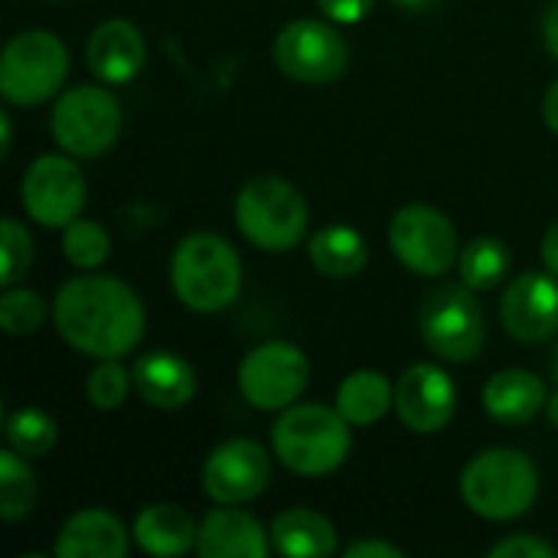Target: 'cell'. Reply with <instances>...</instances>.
I'll use <instances>...</instances> for the list:
<instances>
[{
  "mask_svg": "<svg viewBox=\"0 0 558 558\" xmlns=\"http://www.w3.org/2000/svg\"><path fill=\"white\" fill-rule=\"evenodd\" d=\"M458 412V386L435 363H412L396 379V415L415 435H438Z\"/></svg>",
  "mask_w": 558,
  "mask_h": 558,
  "instance_id": "5bb4252c",
  "label": "cell"
},
{
  "mask_svg": "<svg viewBox=\"0 0 558 558\" xmlns=\"http://www.w3.org/2000/svg\"><path fill=\"white\" fill-rule=\"evenodd\" d=\"M39 497L36 474L29 468V458L13 451L10 445L0 451V520L20 523L33 513Z\"/></svg>",
  "mask_w": 558,
  "mask_h": 558,
  "instance_id": "d4e9b609",
  "label": "cell"
},
{
  "mask_svg": "<svg viewBox=\"0 0 558 558\" xmlns=\"http://www.w3.org/2000/svg\"><path fill=\"white\" fill-rule=\"evenodd\" d=\"M128 546L131 539L124 523L111 510L88 507L62 523L52 553L59 558H124Z\"/></svg>",
  "mask_w": 558,
  "mask_h": 558,
  "instance_id": "d6986e66",
  "label": "cell"
},
{
  "mask_svg": "<svg viewBox=\"0 0 558 558\" xmlns=\"http://www.w3.org/2000/svg\"><path fill=\"white\" fill-rule=\"evenodd\" d=\"M317 7L324 10V16L330 23H340V26H353L360 20H366L376 7V0H317Z\"/></svg>",
  "mask_w": 558,
  "mask_h": 558,
  "instance_id": "d6a6232c",
  "label": "cell"
},
{
  "mask_svg": "<svg viewBox=\"0 0 558 558\" xmlns=\"http://www.w3.org/2000/svg\"><path fill=\"white\" fill-rule=\"evenodd\" d=\"M481 402H484V412L490 422L513 428V425H526L539 412H546L549 392H546V383L533 369L510 366L487 379Z\"/></svg>",
  "mask_w": 558,
  "mask_h": 558,
  "instance_id": "ffe728a7",
  "label": "cell"
},
{
  "mask_svg": "<svg viewBox=\"0 0 558 558\" xmlns=\"http://www.w3.org/2000/svg\"><path fill=\"white\" fill-rule=\"evenodd\" d=\"M271 549L268 530L245 510L219 504L199 520L196 556L199 558H265Z\"/></svg>",
  "mask_w": 558,
  "mask_h": 558,
  "instance_id": "e0dca14e",
  "label": "cell"
},
{
  "mask_svg": "<svg viewBox=\"0 0 558 558\" xmlns=\"http://www.w3.org/2000/svg\"><path fill=\"white\" fill-rule=\"evenodd\" d=\"M389 248L418 278H441L461 255L454 222L428 203H409L389 219Z\"/></svg>",
  "mask_w": 558,
  "mask_h": 558,
  "instance_id": "9c48e42d",
  "label": "cell"
},
{
  "mask_svg": "<svg viewBox=\"0 0 558 558\" xmlns=\"http://www.w3.org/2000/svg\"><path fill=\"white\" fill-rule=\"evenodd\" d=\"M347 558H405V549H399L396 543H386V539H360V543H350L343 549Z\"/></svg>",
  "mask_w": 558,
  "mask_h": 558,
  "instance_id": "836d02e7",
  "label": "cell"
},
{
  "mask_svg": "<svg viewBox=\"0 0 558 558\" xmlns=\"http://www.w3.org/2000/svg\"><path fill=\"white\" fill-rule=\"evenodd\" d=\"M271 549L284 558H327L337 553L333 523L307 507H291L278 513L268 526Z\"/></svg>",
  "mask_w": 558,
  "mask_h": 558,
  "instance_id": "7402d4cb",
  "label": "cell"
},
{
  "mask_svg": "<svg viewBox=\"0 0 558 558\" xmlns=\"http://www.w3.org/2000/svg\"><path fill=\"white\" fill-rule=\"evenodd\" d=\"M546 418H549L553 428H558V389L549 396V402H546Z\"/></svg>",
  "mask_w": 558,
  "mask_h": 558,
  "instance_id": "ab89813d",
  "label": "cell"
},
{
  "mask_svg": "<svg viewBox=\"0 0 558 558\" xmlns=\"http://www.w3.org/2000/svg\"><path fill=\"white\" fill-rule=\"evenodd\" d=\"M0 258H3V268H0L3 288H13L16 281H23L33 265V235L16 216H3L0 222Z\"/></svg>",
  "mask_w": 558,
  "mask_h": 558,
  "instance_id": "4dcf8cb0",
  "label": "cell"
},
{
  "mask_svg": "<svg viewBox=\"0 0 558 558\" xmlns=\"http://www.w3.org/2000/svg\"><path fill=\"white\" fill-rule=\"evenodd\" d=\"M10 147H13V121H10V114L3 111V114H0V154L7 157Z\"/></svg>",
  "mask_w": 558,
  "mask_h": 558,
  "instance_id": "f35d334b",
  "label": "cell"
},
{
  "mask_svg": "<svg viewBox=\"0 0 558 558\" xmlns=\"http://www.w3.org/2000/svg\"><path fill=\"white\" fill-rule=\"evenodd\" d=\"M549 373H553L549 379H553V383H556V386H558V347H556V353H553V363H549Z\"/></svg>",
  "mask_w": 558,
  "mask_h": 558,
  "instance_id": "60d3db41",
  "label": "cell"
},
{
  "mask_svg": "<svg viewBox=\"0 0 558 558\" xmlns=\"http://www.w3.org/2000/svg\"><path fill=\"white\" fill-rule=\"evenodd\" d=\"M539 33H543V46H546V52H549V56L558 62V0H553V3L543 10Z\"/></svg>",
  "mask_w": 558,
  "mask_h": 558,
  "instance_id": "e575fe53",
  "label": "cell"
},
{
  "mask_svg": "<svg viewBox=\"0 0 558 558\" xmlns=\"http://www.w3.org/2000/svg\"><path fill=\"white\" fill-rule=\"evenodd\" d=\"M307 258L324 278L347 281V278H356L366 268L369 248H366V239L360 235V229H353V226H324L307 239Z\"/></svg>",
  "mask_w": 558,
  "mask_h": 558,
  "instance_id": "cb8c5ba5",
  "label": "cell"
},
{
  "mask_svg": "<svg viewBox=\"0 0 558 558\" xmlns=\"http://www.w3.org/2000/svg\"><path fill=\"white\" fill-rule=\"evenodd\" d=\"M46 324V301L29 288H7L0 298V327L10 337L36 333Z\"/></svg>",
  "mask_w": 558,
  "mask_h": 558,
  "instance_id": "f546056e",
  "label": "cell"
},
{
  "mask_svg": "<svg viewBox=\"0 0 558 558\" xmlns=\"http://www.w3.org/2000/svg\"><path fill=\"white\" fill-rule=\"evenodd\" d=\"M418 337L445 363H471L487 343V317L464 281L432 288L418 304Z\"/></svg>",
  "mask_w": 558,
  "mask_h": 558,
  "instance_id": "8992f818",
  "label": "cell"
},
{
  "mask_svg": "<svg viewBox=\"0 0 558 558\" xmlns=\"http://www.w3.org/2000/svg\"><path fill=\"white\" fill-rule=\"evenodd\" d=\"M490 558H558V546L536 533H513L487 549Z\"/></svg>",
  "mask_w": 558,
  "mask_h": 558,
  "instance_id": "1f68e13d",
  "label": "cell"
},
{
  "mask_svg": "<svg viewBox=\"0 0 558 558\" xmlns=\"http://www.w3.org/2000/svg\"><path fill=\"white\" fill-rule=\"evenodd\" d=\"M124 111L111 88L101 85H72L56 95L49 131L59 150L75 160H95L111 150L121 137Z\"/></svg>",
  "mask_w": 558,
  "mask_h": 558,
  "instance_id": "ba28073f",
  "label": "cell"
},
{
  "mask_svg": "<svg viewBox=\"0 0 558 558\" xmlns=\"http://www.w3.org/2000/svg\"><path fill=\"white\" fill-rule=\"evenodd\" d=\"M500 324L520 343H546L558 333V278L553 271L517 275L500 298Z\"/></svg>",
  "mask_w": 558,
  "mask_h": 558,
  "instance_id": "9a60e30c",
  "label": "cell"
},
{
  "mask_svg": "<svg viewBox=\"0 0 558 558\" xmlns=\"http://www.w3.org/2000/svg\"><path fill=\"white\" fill-rule=\"evenodd\" d=\"M144 59H147V43H144L141 29L121 16L98 23L85 46L88 72L105 85L131 82L144 69Z\"/></svg>",
  "mask_w": 558,
  "mask_h": 558,
  "instance_id": "2e32d148",
  "label": "cell"
},
{
  "mask_svg": "<svg viewBox=\"0 0 558 558\" xmlns=\"http://www.w3.org/2000/svg\"><path fill=\"white\" fill-rule=\"evenodd\" d=\"M3 435H7V445L20 451L23 458H46L59 441L56 418L36 405H23L10 412L3 422Z\"/></svg>",
  "mask_w": 558,
  "mask_h": 558,
  "instance_id": "4316f807",
  "label": "cell"
},
{
  "mask_svg": "<svg viewBox=\"0 0 558 558\" xmlns=\"http://www.w3.org/2000/svg\"><path fill=\"white\" fill-rule=\"evenodd\" d=\"M134 392L160 412L186 409L196 396V369L190 360L170 353V350H150L141 353L131 366Z\"/></svg>",
  "mask_w": 558,
  "mask_h": 558,
  "instance_id": "ac0fdd59",
  "label": "cell"
},
{
  "mask_svg": "<svg viewBox=\"0 0 558 558\" xmlns=\"http://www.w3.org/2000/svg\"><path fill=\"white\" fill-rule=\"evenodd\" d=\"M389 3H396V7L405 10V13H428V10H435L441 0H389Z\"/></svg>",
  "mask_w": 558,
  "mask_h": 558,
  "instance_id": "74e56055",
  "label": "cell"
},
{
  "mask_svg": "<svg viewBox=\"0 0 558 558\" xmlns=\"http://www.w3.org/2000/svg\"><path fill=\"white\" fill-rule=\"evenodd\" d=\"M62 255L78 271H98L111 255V239L105 226L78 216L62 229Z\"/></svg>",
  "mask_w": 558,
  "mask_h": 558,
  "instance_id": "83f0119b",
  "label": "cell"
},
{
  "mask_svg": "<svg viewBox=\"0 0 558 558\" xmlns=\"http://www.w3.org/2000/svg\"><path fill=\"white\" fill-rule=\"evenodd\" d=\"M539 255H543V265H546V271H553V275L558 278V222H553V226L546 229Z\"/></svg>",
  "mask_w": 558,
  "mask_h": 558,
  "instance_id": "d590c367",
  "label": "cell"
},
{
  "mask_svg": "<svg viewBox=\"0 0 558 558\" xmlns=\"http://www.w3.org/2000/svg\"><path fill=\"white\" fill-rule=\"evenodd\" d=\"M69 49L49 29H23L0 52V95L7 105L33 108L62 92Z\"/></svg>",
  "mask_w": 558,
  "mask_h": 558,
  "instance_id": "52a82bcc",
  "label": "cell"
},
{
  "mask_svg": "<svg viewBox=\"0 0 558 558\" xmlns=\"http://www.w3.org/2000/svg\"><path fill=\"white\" fill-rule=\"evenodd\" d=\"M239 392L258 412H284L301 402L311 383V360L288 340H268L239 363Z\"/></svg>",
  "mask_w": 558,
  "mask_h": 558,
  "instance_id": "30bf717a",
  "label": "cell"
},
{
  "mask_svg": "<svg viewBox=\"0 0 558 558\" xmlns=\"http://www.w3.org/2000/svg\"><path fill=\"white\" fill-rule=\"evenodd\" d=\"M203 494L213 504L242 507L268 490L271 454L252 438H229L216 445L203 461Z\"/></svg>",
  "mask_w": 558,
  "mask_h": 558,
  "instance_id": "4fadbf2b",
  "label": "cell"
},
{
  "mask_svg": "<svg viewBox=\"0 0 558 558\" xmlns=\"http://www.w3.org/2000/svg\"><path fill=\"white\" fill-rule=\"evenodd\" d=\"M510 265H513V255H510L507 242H500L494 235H481V239L468 242L458 255V275L474 291H494L507 278Z\"/></svg>",
  "mask_w": 558,
  "mask_h": 558,
  "instance_id": "484cf974",
  "label": "cell"
},
{
  "mask_svg": "<svg viewBox=\"0 0 558 558\" xmlns=\"http://www.w3.org/2000/svg\"><path fill=\"white\" fill-rule=\"evenodd\" d=\"M461 500L471 513L490 523H510L533 510L539 497V471L517 448H487L461 471Z\"/></svg>",
  "mask_w": 558,
  "mask_h": 558,
  "instance_id": "277c9868",
  "label": "cell"
},
{
  "mask_svg": "<svg viewBox=\"0 0 558 558\" xmlns=\"http://www.w3.org/2000/svg\"><path fill=\"white\" fill-rule=\"evenodd\" d=\"M307 199L284 177H255L235 196V226L262 252L281 255L307 239Z\"/></svg>",
  "mask_w": 558,
  "mask_h": 558,
  "instance_id": "5b68a950",
  "label": "cell"
},
{
  "mask_svg": "<svg viewBox=\"0 0 558 558\" xmlns=\"http://www.w3.org/2000/svg\"><path fill=\"white\" fill-rule=\"evenodd\" d=\"M353 425L337 405L294 402L271 425V451L298 477H327L353 451Z\"/></svg>",
  "mask_w": 558,
  "mask_h": 558,
  "instance_id": "7a4b0ae2",
  "label": "cell"
},
{
  "mask_svg": "<svg viewBox=\"0 0 558 558\" xmlns=\"http://www.w3.org/2000/svg\"><path fill=\"white\" fill-rule=\"evenodd\" d=\"M59 337L82 356L124 360L144 340V304L131 284L111 275H75L52 298Z\"/></svg>",
  "mask_w": 558,
  "mask_h": 558,
  "instance_id": "6da1fadb",
  "label": "cell"
},
{
  "mask_svg": "<svg viewBox=\"0 0 558 558\" xmlns=\"http://www.w3.org/2000/svg\"><path fill=\"white\" fill-rule=\"evenodd\" d=\"M275 65L304 85H330L350 65V46L333 23L294 20L275 39Z\"/></svg>",
  "mask_w": 558,
  "mask_h": 558,
  "instance_id": "7c38bea8",
  "label": "cell"
},
{
  "mask_svg": "<svg viewBox=\"0 0 558 558\" xmlns=\"http://www.w3.org/2000/svg\"><path fill=\"white\" fill-rule=\"evenodd\" d=\"M173 298L193 314H219L242 291V258L235 245L216 232H190L170 258Z\"/></svg>",
  "mask_w": 558,
  "mask_h": 558,
  "instance_id": "3957f363",
  "label": "cell"
},
{
  "mask_svg": "<svg viewBox=\"0 0 558 558\" xmlns=\"http://www.w3.org/2000/svg\"><path fill=\"white\" fill-rule=\"evenodd\" d=\"M333 405L353 428H369L396 409V386L379 369H353L337 386Z\"/></svg>",
  "mask_w": 558,
  "mask_h": 558,
  "instance_id": "603a6c76",
  "label": "cell"
},
{
  "mask_svg": "<svg viewBox=\"0 0 558 558\" xmlns=\"http://www.w3.org/2000/svg\"><path fill=\"white\" fill-rule=\"evenodd\" d=\"M85 173L72 154H39L23 180H20V203L26 216L46 229H65L85 209Z\"/></svg>",
  "mask_w": 558,
  "mask_h": 558,
  "instance_id": "8fae6325",
  "label": "cell"
},
{
  "mask_svg": "<svg viewBox=\"0 0 558 558\" xmlns=\"http://www.w3.org/2000/svg\"><path fill=\"white\" fill-rule=\"evenodd\" d=\"M543 121L549 124V131L558 134V78L546 88V95H543Z\"/></svg>",
  "mask_w": 558,
  "mask_h": 558,
  "instance_id": "8d00e7d4",
  "label": "cell"
},
{
  "mask_svg": "<svg viewBox=\"0 0 558 558\" xmlns=\"http://www.w3.org/2000/svg\"><path fill=\"white\" fill-rule=\"evenodd\" d=\"M134 543L154 558H177L196 549L199 523L177 504H150L134 520Z\"/></svg>",
  "mask_w": 558,
  "mask_h": 558,
  "instance_id": "44dd1931",
  "label": "cell"
},
{
  "mask_svg": "<svg viewBox=\"0 0 558 558\" xmlns=\"http://www.w3.org/2000/svg\"><path fill=\"white\" fill-rule=\"evenodd\" d=\"M134 389V376L121 360H98V366L85 379V396L92 409L98 412H114L124 405V399Z\"/></svg>",
  "mask_w": 558,
  "mask_h": 558,
  "instance_id": "f1b7e54d",
  "label": "cell"
}]
</instances>
